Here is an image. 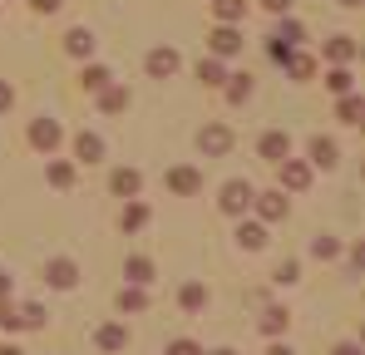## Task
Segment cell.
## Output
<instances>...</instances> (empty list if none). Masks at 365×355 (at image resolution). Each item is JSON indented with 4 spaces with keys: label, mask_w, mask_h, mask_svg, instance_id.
<instances>
[{
    "label": "cell",
    "mask_w": 365,
    "mask_h": 355,
    "mask_svg": "<svg viewBox=\"0 0 365 355\" xmlns=\"http://www.w3.org/2000/svg\"><path fill=\"white\" fill-rule=\"evenodd\" d=\"M252 192H257V187H252L247 178H232V182H222V197H217V207H222L227 217H242L247 207H252Z\"/></svg>",
    "instance_id": "cell-1"
},
{
    "label": "cell",
    "mask_w": 365,
    "mask_h": 355,
    "mask_svg": "<svg viewBox=\"0 0 365 355\" xmlns=\"http://www.w3.org/2000/svg\"><path fill=\"white\" fill-rule=\"evenodd\" d=\"M60 138H64V128L50 114L30 123V148H35V153H55V148H60Z\"/></svg>",
    "instance_id": "cell-2"
},
{
    "label": "cell",
    "mask_w": 365,
    "mask_h": 355,
    "mask_svg": "<svg viewBox=\"0 0 365 355\" xmlns=\"http://www.w3.org/2000/svg\"><path fill=\"white\" fill-rule=\"evenodd\" d=\"M197 148H202V153H207V158H222V153H227V148H232V133H227V128H222V123H207V128H202V133H197Z\"/></svg>",
    "instance_id": "cell-3"
},
{
    "label": "cell",
    "mask_w": 365,
    "mask_h": 355,
    "mask_svg": "<svg viewBox=\"0 0 365 355\" xmlns=\"http://www.w3.org/2000/svg\"><path fill=\"white\" fill-rule=\"evenodd\" d=\"M252 207H257L262 222H282L287 217V197L282 192H252Z\"/></svg>",
    "instance_id": "cell-4"
},
{
    "label": "cell",
    "mask_w": 365,
    "mask_h": 355,
    "mask_svg": "<svg viewBox=\"0 0 365 355\" xmlns=\"http://www.w3.org/2000/svg\"><path fill=\"white\" fill-rule=\"evenodd\" d=\"M178 50H168V45H158V50H148V74H153V79H173V74H178Z\"/></svg>",
    "instance_id": "cell-5"
},
{
    "label": "cell",
    "mask_w": 365,
    "mask_h": 355,
    "mask_svg": "<svg viewBox=\"0 0 365 355\" xmlns=\"http://www.w3.org/2000/svg\"><path fill=\"white\" fill-rule=\"evenodd\" d=\"M207 45H212V55H217V59H227V55L242 50V35H237V25H217V30L207 35Z\"/></svg>",
    "instance_id": "cell-6"
},
{
    "label": "cell",
    "mask_w": 365,
    "mask_h": 355,
    "mask_svg": "<svg viewBox=\"0 0 365 355\" xmlns=\"http://www.w3.org/2000/svg\"><path fill=\"white\" fill-rule=\"evenodd\" d=\"M197 187H202V173H197V168H187V163H182V168H168V192L192 197Z\"/></svg>",
    "instance_id": "cell-7"
},
{
    "label": "cell",
    "mask_w": 365,
    "mask_h": 355,
    "mask_svg": "<svg viewBox=\"0 0 365 355\" xmlns=\"http://www.w3.org/2000/svg\"><path fill=\"white\" fill-rule=\"evenodd\" d=\"M257 153H262L267 163H282V158L292 153V138H287L282 128H272V133H262V143H257Z\"/></svg>",
    "instance_id": "cell-8"
},
{
    "label": "cell",
    "mask_w": 365,
    "mask_h": 355,
    "mask_svg": "<svg viewBox=\"0 0 365 355\" xmlns=\"http://www.w3.org/2000/svg\"><path fill=\"white\" fill-rule=\"evenodd\" d=\"M45 282H50V287H60V292H69V287L79 282V267H74L69 257H55V262L45 267Z\"/></svg>",
    "instance_id": "cell-9"
},
{
    "label": "cell",
    "mask_w": 365,
    "mask_h": 355,
    "mask_svg": "<svg viewBox=\"0 0 365 355\" xmlns=\"http://www.w3.org/2000/svg\"><path fill=\"white\" fill-rule=\"evenodd\" d=\"M277 168H282V187H292V192H302L306 182H311V168H306V163H297L292 153H287V158H282Z\"/></svg>",
    "instance_id": "cell-10"
},
{
    "label": "cell",
    "mask_w": 365,
    "mask_h": 355,
    "mask_svg": "<svg viewBox=\"0 0 365 355\" xmlns=\"http://www.w3.org/2000/svg\"><path fill=\"white\" fill-rule=\"evenodd\" d=\"M109 187H114V197H138V187H143V173H138V168H114Z\"/></svg>",
    "instance_id": "cell-11"
},
{
    "label": "cell",
    "mask_w": 365,
    "mask_h": 355,
    "mask_svg": "<svg viewBox=\"0 0 365 355\" xmlns=\"http://www.w3.org/2000/svg\"><path fill=\"white\" fill-rule=\"evenodd\" d=\"M94 346L99 351H128V331L123 326H99L94 331Z\"/></svg>",
    "instance_id": "cell-12"
},
{
    "label": "cell",
    "mask_w": 365,
    "mask_h": 355,
    "mask_svg": "<svg viewBox=\"0 0 365 355\" xmlns=\"http://www.w3.org/2000/svg\"><path fill=\"white\" fill-rule=\"evenodd\" d=\"M99 109H104V114H123V109H128V89H123V84H104V89H99Z\"/></svg>",
    "instance_id": "cell-13"
},
{
    "label": "cell",
    "mask_w": 365,
    "mask_h": 355,
    "mask_svg": "<svg viewBox=\"0 0 365 355\" xmlns=\"http://www.w3.org/2000/svg\"><path fill=\"white\" fill-rule=\"evenodd\" d=\"M74 153H79V163H99L104 158V138L99 133H79L74 138Z\"/></svg>",
    "instance_id": "cell-14"
},
{
    "label": "cell",
    "mask_w": 365,
    "mask_h": 355,
    "mask_svg": "<svg viewBox=\"0 0 365 355\" xmlns=\"http://www.w3.org/2000/svg\"><path fill=\"white\" fill-rule=\"evenodd\" d=\"M123 277H128V287H148L153 282V262L148 257H128L123 262Z\"/></svg>",
    "instance_id": "cell-15"
},
{
    "label": "cell",
    "mask_w": 365,
    "mask_h": 355,
    "mask_svg": "<svg viewBox=\"0 0 365 355\" xmlns=\"http://www.w3.org/2000/svg\"><path fill=\"white\" fill-rule=\"evenodd\" d=\"M64 50H69V55H74V59L94 55V35H89V30H84V25H74V30H69V35H64Z\"/></svg>",
    "instance_id": "cell-16"
},
{
    "label": "cell",
    "mask_w": 365,
    "mask_h": 355,
    "mask_svg": "<svg viewBox=\"0 0 365 355\" xmlns=\"http://www.w3.org/2000/svg\"><path fill=\"white\" fill-rule=\"evenodd\" d=\"M336 158H341V148L331 138H311V163L316 168H336Z\"/></svg>",
    "instance_id": "cell-17"
},
{
    "label": "cell",
    "mask_w": 365,
    "mask_h": 355,
    "mask_svg": "<svg viewBox=\"0 0 365 355\" xmlns=\"http://www.w3.org/2000/svg\"><path fill=\"white\" fill-rule=\"evenodd\" d=\"M143 222H148V207L128 197V202H123V212H119V227H123V232H138Z\"/></svg>",
    "instance_id": "cell-18"
},
{
    "label": "cell",
    "mask_w": 365,
    "mask_h": 355,
    "mask_svg": "<svg viewBox=\"0 0 365 355\" xmlns=\"http://www.w3.org/2000/svg\"><path fill=\"white\" fill-rule=\"evenodd\" d=\"M237 247L262 252V247H267V227H262V222H242V227H237Z\"/></svg>",
    "instance_id": "cell-19"
},
{
    "label": "cell",
    "mask_w": 365,
    "mask_h": 355,
    "mask_svg": "<svg viewBox=\"0 0 365 355\" xmlns=\"http://www.w3.org/2000/svg\"><path fill=\"white\" fill-rule=\"evenodd\" d=\"M326 59H336V64H351V59H356V40H351V35H336V40H326Z\"/></svg>",
    "instance_id": "cell-20"
},
{
    "label": "cell",
    "mask_w": 365,
    "mask_h": 355,
    "mask_svg": "<svg viewBox=\"0 0 365 355\" xmlns=\"http://www.w3.org/2000/svg\"><path fill=\"white\" fill-rule=\"evenodd\" d=\"M227 104H247L252 99V74H227Z\"/></svg>",
    "instance_id": "cell-21"
},
{
    "label": "cell",
    "mask_w": 365,
    "mask_h": 355,
    "mask_svg": "<svg viewBox=\"0 0 365 355\" xmlns=\"http://www.w3.org/2000/svg\"><path fill=\"white\" fill-rule=\"evenodd\" d=\"M178 306L182 311H202V306H207V287H202V282H187L178 292Z\"/></svg>",
    "instance_id": "cell-22"
},
{
    "label": "cell",
    "mask_w": 365,
    "mask_h": 355,
    "mask_svg": "<svg viewBox=\"0 0 365 355\" xmlns=\"http://www.w3.org/2000/svg\"><path fill=\"white\" fill-rule=\"evenodd\" d=\"M197 79H202L207 89H217V84L227 79V69H222V59H217V55H207L202 64H197Z\"/></svg>",
    "instance_id": "cell-23"
},
{
    "label": "cell",
    "mask_w": 365,
    "mask_h": 355,
    "mask_svg": "<svg viewBox=\"0 0 365 355\" xmlns=\"http://www.w3.org/2000/svg\"><path fill=\"white\" fill-rule=\"evenodd\" d=\"M282 64L292 69V79H311V74H316V59H311V55H297V50H287V55H282Z\"/></svg>",
    "instance_id": "cell-24"
},
{
    "label": "cell",
    "mask_w": 365,
    "mask_h": 355,
    "mask_svg": "<svg viewBox=\"0 0 365 355\" xmlns=\"http://www.w3.org/2000/svg\"><path fill=\"white\" fill-rule=\"evenodd\" d=\"M212 10H217L222 25H237V20L247 15V0H212Z\"/></svg>",
    "instance_id": "cell-25"
},
{
    "label": "cell",
    "mask_w": 365,
    "mask_h": 355,
    "mask_svg": "<svg viewBox=\"0 0 365 355\" xmlns=\"http://www.w3.org/2000/svg\"><path fill=\"white\" fill-rule=\"evenodd\" d=\"M143 306H148L143 287H123V292H119V311H123V316H133V311H143Z\"/></svg>",
    "instance_id": "cell-26"
},
{
    "label": "cell",
    "mask_w": 365,
    "mask_h": 355,
    "mask_svg": "<svg viewBox=\"0 0 365 355\" xmlns=\"http://www.w3.org/2000/svg\"><path fill=\"white\" fill-rule=\"evenodd\" d=\"M79 79H84V89H94V94H99V89H104V84H114V74H109V69H104V64H89V69H84V74H79Z\"/></svg>",
    "instance_id": "cell-27"
},
{
    "label": "cell",
    "mask_w": 365,
    "mask_h": 355,
    "mask_svg": "<svg viewBox=\"0 0 365 355\" xmlns=\"http://www.w3.org/2000/svg\"><path fill=\"white\" fill-rule=\"evenodd\" d=\"M287 321H292V316H287L282 306H267V316H262V331H267V336H282V331H287Z\"/></svg>",
    "instance_id": "cell-28"
},
{
    "label": "cell",
    "mask_w": 365,
    "mask_h": 355,
    "mask_svg": "<svg viewBox=\"0 0 365 355\" xmlns=\"http://www.w3.org/2000/svg\"><path fill=\"white\" fill-rule=\"evenodd\" d=\"M40 326H45V306H35V301L20 306V331H40Z\"/></svg>",
    "instance_id": "cell-29"
},
{
    "label": "cell",
    "mask_w": 365,
    "mask_h": 355,
    "mask_svg": "<svg viewBox=\"0 0 365 355\" xmlns=\"http://www.w3.org/2000/svg\"><path fill=\"white\" fill-rule=\"evenodd\" d=\"M365 114V104L356 99V94H341V123H361Z\"/></svg>",
    "instance_id": "cell-30"
},
{
    "label": "cell",
    "mask_w": 365,
    "mask_h": 355,
    "mask_svg": "<svg viewBox=\"0 0 365 355\" xmlns=\"http://www.w3.org/2000/svg\"><path fill=\"white\" fill-rule=\"evenodd\" d=\"M326 84H331V94H351V69H346V64H336V69L326 74Z\"/></svg>",
    "instance_id": "cell-31"
},
{
    "label": "cell",
    "mask_w": 365,
    "mask_h": 355,
    "mask_svg": "<svg viewBox=\"0 0 365 355\" xmlns=\"http://www.w3.org/2000/svg\"><path fill=\"white\" fill-rule=\"evenodd\" d=\"M311 252H316L321 262H331V257H341V242H336V237H316V242H311Z\"/></svg>",
    "instance_id": "cell-32"
},
{
    "label": "cell",
    "mask_w": 365,
    "mask_h": 355,
    "mask_svg": "<svg viewBox=\"0 0 365 355\" xmlns=\"http://www.w3.org/2000/svg\"><path fill=\"white\" fill-rule=\"evenodd\" d=\"M45 178H50L55 187H69V182H74V168H69V163H50V168H45Z\"/></svg>",
    "instance_id": "cell-33"
},
{
    "label": "cell",
    "mask_w": 365,
    "mask_h": 355,
    "mask_svg": "<svg viewBox=\"0 0 365 355\" xmlns=\"http://www.w3.org/2000/svg\"><path fill=\"white\" fill-rule=\"evenodd\" d=\"M297 277H302V267H297V262H282V267L272 272V282H277V287H292Z\"/></svg>",
    "instance_id": "cell-34"
},
{
    "label": "cell",
    "mask_w": 365,
    "mask_h": 355,
    "mask_svg": "<svg viewBox=\"0 0 365 355\" xmlns=\"http://www.w3.org/2000/svg\"><path fill=\"white\" fill-rule=\"evenodd\" d=\"M0 331H20V311H10L5 296H0Z\"/></svg>",
    "instance_id": "cell-35"
},
{
    "label": "cell",
    "mask_w": 365,
    "mask_h": 355,
    "mask_svg": "<svg viewBox=\"0 0 365 355\" xmlns=\"http://www.w3.org/2000/svg\"><path fill=\"white\" fill-rule=\"evenodd\" d=\"M168 355H202V346H197V341H173Z\"/></svg>",
    "instance_id": "cell-36"
},
{
    "label": "cell",
    "mask_w": 365,
    "mask_h": 355,
    "mask_svg": "<svg viewBox=\"0 0 365 355\" xmlns=\"http://www.w3.org/2000/svg\"><path fill=\"white\" fill-rule=\"evenodd\" d=\"M10 104H15V89H10V84H5V79H0V114H5V109H10Z\"/></svg>",
    "instance_id": "cell-37"
},
{
    "label": "cell",
    "mask_w": 365,
    "mask_h": 355,
    "mask_svg": "<svg viewBox=\"0 0 365 355\" xmlns=\"http://www.w3.org/2000/svg\"><path fill=\"white\" fill-rule=\"evenodd\" d=\"M30 5H35V10H40V15H55V10H60L64 0H30Z\"/></svg>",
    "instance_id": "cell-38"
},
{
    "label": "cell",
    "mask_w": 365,
    "mask_h": 355,
    "mask_svg": "<svg viewBox=\"0 0 365 355\" xmlns=\"http://www.w3.org/2000/svg\"><path fill=\"white\" fill-rule=\"evenodd\" d=\"M331 355H361V346H356V341H341V346H336Z\"/></svg>",
    "instance_id": "cell-39"
},
{
    "label": "cell",
    "mask_w": 365,
    "mask_h": 355,
    "mask_svg": "<svg viewBox=\"0 0 365 355\" xmlns=\"http://www.w3.org/2000/svg\"><path fill=\"white\" fill-rule=\"evenodd\" d=\"M267 355H292V346H282V341L272 336V351H267Z\"/></svg>",
    "instance_id": "cell-40"
},
{
    "label": "cell",
    "mask_w": 365,
    "mask_h": 355,
    "mask_svg": "<svg viewBox=\"0 0 365 355\" xmlns=\"http://www.w3.org/2000/svg\"><path fill=\"white\" fill-rule=\"evenodd\" d=\"M262 5H267V10H277V15H282V10H287V5H292V0H262Z\"/></svg>",
    "instance_id": "cell-41"
},
{
    "label": "cell",
    "mask_w": 365,
    "mask_h": 355,
    "mask_svg": "<svg viewBox=\"0 0 365 355\" xmlns=\"http://www.w3.org/2000/svg\"><path fill=\"white\" fill-rule=\"evenodd\" d=\"M0 296H10V277L5 272H0Z\"/></svg>",
    "instance_id": "cell-42"
},
{
    "label": "cell",
    "mask_w": 365,
    "mask_h": 355,
    "mask_svg": "<svg viewBox=\"0 0 365 355\" xmlns=\"http://www.w3.org/2000/svg\"><path fill=\"white\" fill-rule=\"evenodd\" d=\"M0 355H25V351L20 346H0Z\"/></svg>",
    "instance_id": "cell-43"
},
{
    "label": "cell",
    "mask_w": 365,
    "mask_h": 355,
    "mask_svg": "<svg viewBox=\"0 0 365 355\" xmlns=\"http://www.w3.org/2000/svg\"><path fill=\"white\" fill-rule=\"evenodd\" d=\"M212 355H237V351H212Z\"/></svg>",
    "instance_id": "cell-44"
},
{
    "label": "cell",
    "mask_w": 365,
    "mask_h": 355,
    "mask_svg": "<svg viewBox=\"0 0 365 355\" xmlns=\"http://www.w3.org/2000/svg\"><path fill=\"white\" fill-rule=\"evenodd\" d=\"M341 5H361V0H341Z\"/></svg>",
    "instance_id": "cell-45"
}]
</instances>
